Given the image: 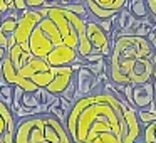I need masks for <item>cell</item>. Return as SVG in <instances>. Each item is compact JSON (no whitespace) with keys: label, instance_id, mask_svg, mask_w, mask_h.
Returning <instances> with one entry per match:
<instances>
[{"label":"cell","instance_id":"44dd1931","mask_svg":"<svg viewBox=\"0 0 156 143\" xmlns=\"http://www.w3.org/2000/svg\"><path fill=\"white\" fill-rule=\"evenodd\" d=\"M29 9H41V7H52L55 5V2H51V0H27Z\"/></svg>","mask_w":156,"mask_h":143},{"label":"cell","instance_id":"4316f807","mask_svg":"<svg viewBox=\"0 0 156 143\" xmlns=\"http://www.w3.org/2000/svg\"><path fill=\"white\" fill-rule=\"evenodd\" d=\"M148 39H149V42H151V44H153V46H154V47H156V31H153L151 34L148 35Z\"/></svg>","mask_w":156,"mask_h":143},{"label":"cell","instance_id":"4fadbf2b","mask_svg":"<svg viewBox=\"0 0 156 143\" xmlns=\"http://www.w3.org/2000/svg\"><path fill=\"white\" fill-rule=\"evenodd\" d=\"M118 17H119V22H118V27L121 29V32H124V31H128V29H131L133 25L136 24V20H138V17H136L134 14L131 12V9H122V10H119V14H118Z\"/></svg>","mask_w":156,"mask_h":143},{"label":"cell","instance_id":"ffe728a7","mask_svg":"<svg viewBox=\"0 0 156 143\" xmlns=\"http://www.w3.org/2000/svg\"><path fill=\"white\" fill-rule=\"evenodd\" d=\"M0 98L10 106L12 105V98H14V84H2V89H0Z\"/></svg>","mask_w":156,"mask_h":143},{"label":"cell","instance_id":"30bf717a","mask_svg":"<svg viewBox=\"0 0 156 143\" xmlns=\"http://www.w3.org/2000/svg\"><path fill=\"white\" fill-rule=\"evenodd\" d=\"M15 125H17V119L12 108L0 98V138L5 131L15 133Z\"/></svg>","mask_w":156,"mask_h":143},{"label":"cell","instance_id":"277c9868","mask_svg":"<svg viewBox=\"0 0 156 143\" xmlns=\"http://www.w3.org/2000/svg\"><path fill=\"white\" fill-rule=\"evenodd\" d=\"M42 14L37 9H27V10L20 12V17H19V24L17 29L14 32V37L17 44H22L24 47H29V39H30L34 29L39 25V22L42 20Z\"/></svg>","mask_w":156,"mask_h":143},{"label":"cell","instance_id":"603a6c76","mask_svg":"<svg viewBox=\"0 0 156 143\" xmlns=\"http://www.w3.org/2000/svg\"><path fill=\"white\" fill-rule=\"evenodd\" d=\"M14 9H15V10H19V12L27 10V9H29L27 0H14Z\"/></svg>","mask_w":156,"mask_h":143},{"label":"cell","instance_id":"5bb4252c","mask_svg":"<svg viewBox=\"0 0 156 143\" xmlns=\"http://www.w3.org/2000/svg\"><path fill=\"white\" fill-rule=\"evenodd\" d=\"M128 5L131 12L138 19H148L149 17V7L146 4V0H128Z\"/></svg>","mask_w":156,"mask_h":143},{"label":"cell","instance_id":"ac0fdd59","mask_svg":"<svg viewBox=\"0 0 156 143\" xmlns=\"http://www.w3.org/2000/svg\"><path fill=\"white\" fill-rule=\"evenodd\" d=\"M64 7H66V9H69L71 12H74V14L81 15V17L87 19L89 9H87V5H84V2H71V4H66Z\"/></svg>","mask_w":156,"mask_h":143},{"label":"cell","instance_id":"5b68a950","mask_svg":"<svg viewBox=\"0 0 156 143\" xmlns=\"http://www.w3.org/2000/svg\"><path fill=\"white\" fill-rule=\"evenodd\" d=\"M81 68V64H67V66H54V79L52 82L47 86V89L52 93V94H62L66 91L71 81L74 79L77 69Z\"/></svg>","mask_w":156,"mask_h":143},{"label":"cell","instance_id":"d4e9b609","mask_svg":"<svg viewBox=\"0 0 156 143\" xmlns=\"http://www.w3.org/2000/svg\"><path fill=\"white\" fill-rule=\"evenodd\" d=\"M9 35H5L4 32H0V46H4V47H7L9 49Z\"/></svg>","mask_w":156,"mask_h":143},{"label":"cell","instance_id":"e0dca14e","mask_svg":"<svg viewBox=\"0 0 156 143\" xmlns=\"http://www.w3.org/2000/svg\"><path fill=\"white\" fill-rule=\"evenodd\" d=\"M143 141L144 143H156V119L143 128Z\"/></svg>","mask_w":156,"mask_h":143},{"label":"cell","instance_id":"d6986e66","mask_svg":"<svg viewBox=\"0 0 156 143\" xmlns=\"http://www.w3.org/2000/svg\"><path fill=\"white\" fill-rule=\"evenodd\" d=\"M24 93H25V89L22 88V86L14 84V98H12V105H10L12 111H15V109H19L22 106V98H24Z\"/></svg>","mask_w":156,"mask_h":143},{"label":"cell","instance_id":"7402d4cb","mask_svg":"<svg viewBox=\"0 0 156 143\" xmlns=\"http://www.w3.org/2000/svg\"><path fill=\"white\" fill-rule=\"evenodd\" d=\"M112 20H114V17L112 19H102V20H98V24L101 25L108 34H111V32L114 31V24H112Z\"/></svg>","mask_w":156,"mask_h":143},{"label":"cell","instance_id":"7c38bea8","mask_svg":"<svg viewBox=\"0 0 156 143\" xmlns=\"http://www.w3.org/2000/svg\"><path fill=\"white\" fill-rule=\"evenodd\" d=\"M32 52L29 47H24L22 44H15L14 47L9 49V57L12 59V62H14V66L17 69H20L24 64H27V61L32 57Z\"/></svg>","mask_w":156,"mask_h":143},{"label":"cell","instance_id":"52a82bcc","mask_svg":"<svg viewBox=\"0 0 156 143\" xmlns=\"http://www.w3.org/2000/svg\"><path fill=\"white\" fill-rule=\"evenodd\" d=\"M47 62L51 66H67V64H74L81 59L79 56V51L67 44H61L55 46L51 52L47 54Z\"/></svg>","mask_w":156,"mask_h":143},{"label":"cell","instance_id":"2e32d148","mask_svg":"<svg viewBox=\"0 0 156 143\" xmlns=\"http://www.w3.org/2000/svg\"><path fill=\"white\" fill-rule=\"evenodd\" d=\"M96 4L102 9H109V10H122L128 5V0H94Z\"/></svg>","mask_w":156,"mask_h":143},{"label":"cell","instance_id":"cb8c5ba5","mask_svg":"<svg viewBox=\"0 0 156 143\" xmlns=\"http://www.w3.org/2000/svg\"><path fill=\"white\" fill-rule=\"evenodd\" d=\"M9 56V49L4 47V46H0V66H2V62L5 61V57Z\"/></svg>","mask_w":156,"mask_h":143},{"label":"cell","instance_id":"8fae6325","mask_svg":"<svg viewBox=\"0 0 156 143\" xmlns=\"http://www.w3.org/2000/svg\"><path fill=\"white\" fill-rule=\"evenodd\" d=\"M19 17H20V12L15 10V9H10L5 14H2L0 15V32H4L9 37L14 35L17 24H19Z\"/></svg>","mask_w":156,"mask_h":143},{"label":"cell","instance_id":"484cf974","mask_svg":"<svg viewBox=\"0 0 156 143\" xmlns=\"http://www.w3.org/2000/svg\"><path fill=\"white\" fill-rule=\"evenodd\" d=\"M146 4L149 7V14L156 15V0H146Z\"/></svg>","mask_w":156,"mask_h":143},{"label":"cell","instance_id":"f546056e","mask_svg":"<svg viewBox=\"0 0 156 143\" xmlns=\"http://www.w3.org/2000/svg\"><path fill=\"white\" fill-rule=\"evenodd\" d=\"M154 105H156V99H154Z\"/></svg>","mask_w":156,"mask_h":143},{"label":"cell","instance_id":"3957f363","mask_svg":"<svg viewBox=\"0 0 156 143\" xmlns=\"http://www.w3.org/2000/svg\"><path fill=\"white\" fill-rule=\"evenodd\" d=\"M72 136L61 118L49 111L20 118L15 125L14 143H71Z\"/></svg>","mask_w":156,"mask_h":143},{"label":"cell","instance_id":"9a60e30c","mask_svg":"<svg viewBox=\"0 0 156 143\" xmlns=\"http://www.w3.org/2000/svg\"><path fill=\"white\" fill-rule=\"evenodd\" d=\"M138 116H139V121H141L143 126L153 123L156 119V105H151V106H148V108L138 109Z\"/></svg>","mask_w":156,"mask_h":143},{"label":"cell","instance_id":"9c48e42d","mask_svg":"<svg viewBox=\"0 0 156 143\" xmlns=\"http://www.w3.org/2000/svg\"><path fill=\"white\" fill-rule=\"evenodd\" d=\"M133 96H134V108L136 109H143V108H148V106L154 105L156 91H154V86H153V79L151 81H146V82H141V84H134Z\"/></svg>","mask_w":156,"mask_h":143},{"label":"cell","instance_id":"7a4b0ae2","mask_svg":"<svg viewBox=\"0 0 156 143\" xmlns=\"http://www.w3.org/2000/svg\"><path fill=\"white\" fill-rule=\"evenodd\" d=\"M156 51L148 37L136 34H118L109 56L108 76L114 84H141L151 81Z\"/></svg>","mask_w":156,"mask_h":143},{"label":"cell","instance_id":"6da1fadb","mask_svg":"<svg viewBox=\"0 0 156 143\" xmlns=\"http://www.w3.org/2000/svg\"><path fill=\"white\" fill-rule=\"evenodd\" d=\"M76 143L143 141L138 109L114 91H96L79 96L66 119Z\"/></svg>","mask_w":156,"mask_h":143},{"label":"cell","instance_id":"ba28073f","mask_svg":"<svg viewBox=\"0 0 156 143\" xmlns=\"http://www.w3.org/2000/svg\"><path fill=\"white\" fill-rule=\"evenodd\" d=\"M54 47H55L54 42L41 29V25H37L34 29V32H32L30 39H29V49H30V52L34 56H37V57H47V54Z\"/></svg>","mask_w":156,"mask_h":143},{"label":"cell","instance_id":"8992f818","mask_svg":"<svg viewBox=\"0 0 156 143\" xmlns=\"http://www.w3.org/2000/svg\"><path fill=\"white\" fill-rule=\"evenodd\" d=\"M87 35L92 47H94V52H99L104 57L111 56L112 47H111V41H109V34L96 20H89L87 19Z\"/></svg>","mask_w":156,"mask_h":143},{"label":"cell","instance_id":"83f0119b","mask_svg":"<svg viewBox=\"0 0 156 143\" xmlns=\"http://www.w3.org/2000/svg\"><path fill=\"white\" fill-rule=\"evenodd\" d=\"M72 0H55V5H66V4H71Z\"/></svg>","mask_w":156,"mask_h":143},{"label":"cell","instance_id":"f1b7e54d","mask_svg":"<svg viewBox=\"0 0 156 143\" xmlns=\"http://www.w3.org/2000/svg\"><path fill=\"white\" fill-rule=\"evenodd\" d=\"M51 2H55V0H51Z\"/></svg>","mask_w":156,"mask_h":143}]
</instances>
